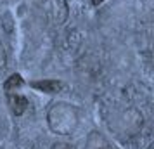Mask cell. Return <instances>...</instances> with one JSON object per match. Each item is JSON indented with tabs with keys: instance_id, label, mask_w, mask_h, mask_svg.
<instances>
[{
	"instance_id": "obj_3",
	"label": "cell",
	"mask_w": 154,
	"mask_h": 149,
	"mask_svg": "<svg viewBox=\"0 0 154 149\" xmlns=\"http://www.w3.org/2000/svg\"><path fill=\"white\" fill-rule=\"evenodd\" d=\"M45 14L54 24H63L68 17V7L64 0H49L45 4Z\"/></svg>"
},
{
	"instance_id": "obj_5",
	"label": "cell",
	"mask_w": 154,
	"mask_h": 149,
	"mask_svg": "<svg viewBox=\"0 0 154 149\" xmlns=\"http://www.w3.org/2000/svg\"><path fill=\"white\" fill-rule=\"evenodd\" d=\"M29 87L43 94H59L64 88V83L61 80H35L29 82Z\"/></svg>"
},
{
	"instance_id": "obj_9",
	"label": "cell",
	"mask_w": 154,
	"mask_h": 149,
	"mask_svg": "<svg viewBox=\"0 0 154 149\" xmlns=\"http://www.w3.org/2000/svg\"><path fill=\"white\" fill-rule=\"evenodd\" d=\"M50 149H75V146L69 144V142H66V141H57V142L52 144V147Z\"/></svg>"
},
{
	"instance_id": "obj_8",
	"label": "cell",
	"mask_w": 154,
	"mask_h": 149,
	"mask_svg": "<svg viewBox=\"0 0 154 149\" xmlns=\"http://www.w3.org/2000/svg\"><path fill=\"white\" fill-rule=\"evenodd\" d=\"M5 66H7V52H5V47L0 42V71L5 70Z\"/></svg>"
},
{
	"instance_id": "obj_1",
	"label": "cell",
	"mask_w": 154,
	"mask_h": 149,
	"mask_svg": "<svg viewBox=\"0 0 154 149\" xmlns=\"http://www.w3.org/2000/svg\"><path fill=\"white\" fill-rule=\"evenodd\" d=\"M47 125L57 135H71L80 125V114L73 104L54 102L47 111Z\"/></svg>"
},
{
	"instance_id": "obj_4",
	"label": "cell",
	"mask_w": 154,
	"mask_h": 149,
	"mask_svg": "<svg viewBox=\"0 0 154 149\" xmlns=\"http://www.w3.org/2000/svg\"><path fill=\"white\" fill-rule=\"evenodd\" d=\"M7 104H9V107H11V111H12L14 116H23V114L26 113L28 106H29L28 99H26L24 95H21V94H17V92H9L7 94Z\"/></svg>"
},
{
	"instance_id": "obj_2",
	"label": "cell",
	"mask_w": 154,
	"mask_h": 149,
	"mask_svg": "<svg viewBox=\"0 0 154 149\" xmlns=\"http://www.w3.org/2000/svg\"><path fill=\"white\" fill-rule=\"evenodd\" d=\"M116 128L121 135H135L142 128V114L137 109H126L116 118Z\"/></svg>"
},
{
	"instance_id": "obj_7",
	"label": "cell",
	"mask_w": 154,
	"mask_h": 149,
	"mask_svg": "<svg viewBox=\"0 0 154 149\" xmlns=\"http://www.w3.org/2000/svg\"><path fill=\"white\" fill-rule=\"evenodd\" d=\"M24 85V80L21 78V75H12V76H9L7 80H5V83H4V90L5 92H17L21 87Z\"/></svg>"
},
{
	"instance_id": "obj_6",
	"label": "cell",
	"mask_w": 154,
	"mask_h": 149,
	"mask_svg": "<svg viewBox=\"0 0 154 149\" xmlns=\"http://www.w3.org/2000/svg\"><path fill=\"white\" fill-rule=\"evenodd\" d=\"M85 144H87V149H114L111 142L107 141L100 132H95V130L87 135Z\"/></svg>"
}]
</instances>
